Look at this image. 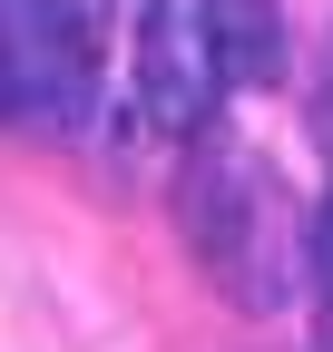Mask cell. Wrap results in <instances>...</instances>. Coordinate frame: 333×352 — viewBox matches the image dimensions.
<instances>
[{
	"mask_svg": "<svg viewBox=\"0 0 333 352\" xmlns=\"http://www.w3.org/2000/svg\"><path fill=\"white\" fill-rule=\"evenodd\" d=\"M275 69H284L275 0H147L138 108L157 138H206L235 88H265Z\"/></svg>",
	"mask_w": 333,
	"mask_h": 352,
	"instance_id": "1",
	"label": "cell"
},
{
	"mask_svg": "<svg viewBox=\"0 0 333 352\" xmlns=\"http://www.w3.org/2000/svg\"><path fill=\"white\" fill-rule=\"evenodd\" d=\"M186 235L206 254V274L245 303H284L304 274V235H294V206L255 157H196L186 166Z\"/></svg>",
	"mask_w": 333,
	"mask_h": 352,
	"instance_id": "2",
	"label": "cell"
},
{
	"mask_svg": "<svg viewBox=\"0 0 333 352\" xmlns=\"http://www.w3.org/2000/svg\"><path fill=\"white\" fill-rule=\"evenodd\" d=\"M98 98V30L78 0H0V118L78 127Z\"/></svg>",
	"mask_w": 333,
	"mask_h": 352,
	"instance_id": "3",
	"label": "cell"
},
{
	"mask_svg": "<svg viewBox=\"0 0 333 352\" xmlns=\"http://www.w3.org/2000/svg\"><path fill=\"white\" fill-rule=\"evenodd\" d=\"M304 264H314V284H323V314H333V186L314 206V235H304Z\"/></svg>",
	"mask_w": 333,
	"mask_h": 352,
	"instance_id": "4",
	"label": "cell"
},
{
	"mask_svg": "<svg viewBox=\"0 0 333 352\" xmlns=\"http://www.w3.org/2000/svg\"><path fill=\"white\" fill-rule=\"evenodd\" d=\"M323 118H333V78H323Z\"/></svg>",
	"mask_w": 333,
	"mask_h": 352,
	"instance_id": "5",
	"label": "cell"
}]
</instances>
